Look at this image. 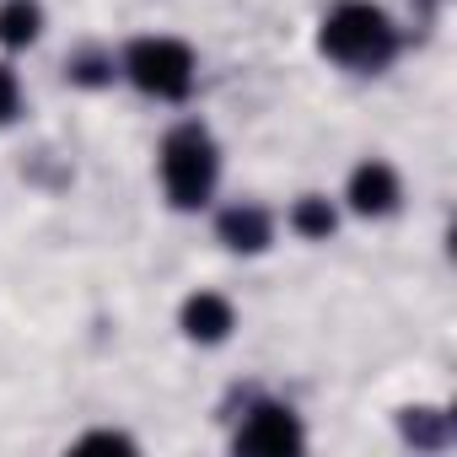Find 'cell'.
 <instances>
[{"label":"cell","instance_id":"1","mask_svg":"<svg viewBox=\"0 0 457 457\" xmlns=\"http://www.w3.org/2000/svg\"><path fill=\"white\" fill-rule=\"evenodd\" d=\"M318 49L355 76H377L398 60V22L377 0H334L318 22Z\"/></svg>","mask_w":457,"mask_h":457},{"label":"cell","instance_id":"2","mask_svg":"<svg viewBox=\"0 0 457 457\" xmlns=\"http://www.w3.org/2000/svg\"><path fill=\"white\" fill-rule=\"evenodd\" d=\"M156 178L172 210H204L220 183V145L204 124H172L156 145Z\"/></svg>","mask_w":457,"mask_h":457},{"label":"cell","instance_id":"3","mask_svg":"<svg viewBox=\"0 0 457 457\" xmlns=\"http://www.w3.org/2000/svg\"><path fill=\"white\" fill-rule=\"evenodd\" d=\"M119 76L156 103H183L199 81V54L172 33H145L119 54Z\"/></svg>","mask_w":457,"mask_h":457},{"label":"cell","instance_id":"4","mask_svg":"<svg viewBox=\"0 0 457 457\" xmlns=\"http://www.w3.org/2000/svg\"><path fill=\"white\" fill-rule=\"evenodd\" d=\"M232 446H237V452L280 457V452H302V446H307V430H302V414H296L291 403H280V398H259V403L243 414Z\"/></svg>","mask_w":457,"mask_h":457},{"label":"cell","instance_id":"5","mask_svg":"<svg viewBox=\"0 0 457 457\" xmlns=\"http://www.w3.org/2000/svg\"><path fill=\"white\" fill-rule=\"evenodd\" d=\"M345 204H350V215H361V220H387V215L403 204V178H398V167L382 162V156L355 162L350 178H345Z\"/></svg>","mask_w":457,"mask_h":457},{"label":"cell","instance_id":"6","mask_svg":"<svg viewBox=\"0 0 457 457\" xmlns=\"http://www.w3.org/2000/svg\"><path fill=\"white\" fill-rule=\"evenodd\" d=\"M215 243L226 248V253H270V243H275V215L264 210V204H226L220 215H215Z\"/></svg>","mask_w":457,"mask_h":457},{"label":"cell","instance_id":"7","mask_svg":"<svg viewBox=\"0 0 457 457\" xmlns=\"http://www.w3.org/2000/svg\"><path fill=\"white\" fill-rule=\"evenodd\" d=\"M178 328L194 345H226L232 328H237V307H232V296H220V291H194L178 307Z\"/></svg>","mask_w":457,"mask_h":457},{"label":"cell","instance_id":"8","mask_svg":"<svg viewBox=\"0 0 457 457\" xmlns=\"http://www.w3.org/2000/svg\"><path fill=\"white\" fill-rule=\"evenodd\" d=\"M44 38L38 0H0V49H33Z\"/></svg>","mask_w":457,"mask_h":457},{"label":"cell","instance_id":"9","mask_svg":"<svg viewBox=\"0 0 457 457\" xmlns=\"http://www.w3.org/2000/svg\"><path fill=\"white\" fill-rule=\"evenodd\" d=\"M291 232H296L302 243H328V237L339 232V204H334L328 194H302V199L291 204Z\"/></svg>","mask_w":457,"mask_h":457},{"label":"cell","instance_id":"10","mask_svg":"<svg viewBox=\"0 0 457 457\" xmlns=\"http://www.w3.org/2000/svg\"><path fill=\"white\" fill-rule=\"evenodd\" d=\"M65 76H71L76 87L97 92V87H113V76H119V60H113L108 49H76V54L65 60Z\"/></svg>","mask_w":457,"mask_h":457},{"label":"cell","instance_id":"11","mask_svg":"<svg viewBox=\"0 0 457 457\" xmlns=\"http://www.w3.org/2000/svg\"><path fill=\"white\" fill-rule=\"evenodd\" d=\"M403 436L414 441V446H425V452H436V446H446V436H452V425H446V414L441 409H403Z\"/></svg>","mask_w":457,"mask_h":457},{"label":"cell","instance_id":"12","mask_svg":"<svg viewBox=\"0 0 457 457\" xmlns=\"http://www.w3.org/2000/svg\"><path fill=\"white\" fill-rule=\"evenodd\" d=\"M17 113H22V81H17V71L6 60H0V129L17 124Z\"/></svg>","mask_w":457,"mask_h":457},{"label":"cell","instance_id":"13","mask_svg":"<svg viewBox=\"0 0 457 457\" xmlns=\"http://www.w3.org/2000/svg\"><path fill=\"white\" fill-rule=\"evenodd\" d=\"M97 446H103V452H113V446H119V452H135V441H129L124 430H87V436L76 441V452H97Z\"/></svg>","mask_w":457,"mask_h":457}]
</instances>
